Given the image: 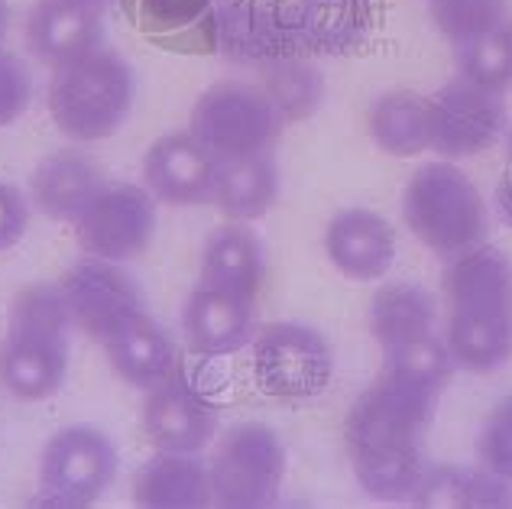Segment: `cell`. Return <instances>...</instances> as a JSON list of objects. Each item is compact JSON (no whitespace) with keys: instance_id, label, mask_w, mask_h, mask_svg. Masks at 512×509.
<instances>
[{"instance_id":"obj_6","label":"cell","mask_w":512,"mask_h":509,"mask_svg":"<svg viewBox=\"0 0 512 509\" xmlns=\"http://www.w3.org/2000/svg\"><path fill=\"white\" fill-rule=\"evenodd\" d=\"M250 367L256 386L266 396L302 403L328 390L334 377V354L321 331L299 321H279L256 334Z\"/></svg>"},{"instance_id":"obj_27","label":"cell","mask_w":512,"mask_h":509,"mask_svg":"<svg viewBox=\"0 0 512 509\" xmlns=\"http://www.w3.org/2000/svg\"><path fill=\"white\" fill-rule=\"evenodd\" d=\"M367 130L373 143L389 156H419L431 150L428 98L419 91H386L367 111Z\"/></svg>"},{"instance_id":"obj_12","label":"cell","mask_w":512,"mask_h":509,"mask_svg":"<svg viewBox=\"0 0 512 509\" xmlns=\"http://www.w3.org/2000/svg\"><path fill=\"white\" fill-rule=\"evenodd\" d=\"M506 130L503 95L467 78H451L428 95V133L438 156H477Z\"/></svg>"},{"instance_id":"obj_5","label":"cell","mask_w":512,"mask_h":509,"mask_svg":"<svg viewBox=\"0 0 512 509\" xmlns=\"http://www.w3.org/2000/svg\"><path fill=\"white\" fill-rule=\"evenodd\" d=\"M282 120L260 88L244 82L211 85L192 107V130L221 159L273 153L282 137Z\"/></svg>"},{"instance_id":"obj_23","label":"cell","mask_w":512,"mask_h":509,"mask_svg":"<svg viewBox=\"0 0 512 509\" xmlns=\"http://www.w3.org/2000/svg\"><path fill=\"white\" fill-rule=\"evenodd\" d=\"M133 497L146 509H198L211 503V474L198 454L163 451L153 454L133 480Z\"/></svg>"},{"instance_id":"obj_36","label":"cell","mask_w":512,"mask_h":509,"mask_svg":"<svg viewBox=\"0 0 512 509\" xmlns=\"http://www.w3.org/2000/svg\"><path fill=\"white\" fill-rule=\"evenodd\" d=\"M30 224V202L17 185L0 182V250L13 247Z\"/></svg>"},{"instance_id":"obj_22","label":"cell","mask_w":512,"mask_h":509,"mask_svg":"<svg viewBox=\"0 0 512 509\" xmlns=\"http://www.w3.org/2000/svg\"><path fill=\"white\" fill-rule=\"evenodd\" d=\"M263 279L266 253L260 237L244 221L211 231V237L205 240V250H201V283L256 302Z\"/></svg>"},{"instance_id":"obj_30","label":"cell","mask_w":512,"mask_h":509,"mask_svg":"<svg viewBox=\"0 0 512 509\" xmlns=\"http://www.w3.org/2000/svg\"><path fill=\"white\" fill-rule=\"evenodd\" d=\"M422 445L409 448H383L354 458L357 484L376 500H406L422 484L425 474Z\"/></svg>"},{"instance_id":"obj_2","label":"cell","mask_w":512,"mask_h":509,"mask_svg":"<svg viewBox=\"0 0 512 509\" xmlns=\"http://www.w3.org/2000/svg\"><path fill=\"white\" fill-rule=\"evenodd\" d=\"M72 312L59 283H36L10 305L7 338L0 344V386L23 403L59 393L69 370Z\"/></svg>"},{"instance_id":"obj_37","label":"cell","mask_w":512,"mask_h":509,"mask_svg":"<svg viewBox=\"0 0 512 509\" xmlns=\"http://www.w3.org/2000/svg\"><path fill=\"white\" fill-rule=\"evenodd\" d=\"M493 205H496V211H500V218L512 227V166L503 172L500 182H496Z\"/></svg>"},{"instance_id":"obj_15","label":"cell","mask_w":512,"mask_h":509,"mask_svg":"<svg viewBox=\"0 0 512 509\" xmlns=\"http://www.w3.org/2000/svg\"><path fill=\"white\" fill-rule=\"evenodd\" d=\"M218 156L192 130L159 137L143 159V182L166 205H205L214 192Z\"/></svg>"},{"instance_id":"obj_13","label":"cell","mask_w":512,"mask_h":509,"mask_svg":"<svg viewBox=\"0 0 512 509\" xmlns=\"http://www.w3.org/2000/svg\"><path fill=\"white\" fill-rule=\"evenodd\" d=\"M156 231V198L133 182L104 185L75 221L78 244L88 257L130 260L146 250Z\"/></svg>"},{"instance_id":"obj_10","label":"cell","mask_w":512,"mask_h":509,"mask_svg":"<svg viewBox=\"0 0 512 509\" xmlns=\"http://www.w3.org/2000/svg\"><path fill=\"white\" fill-rule=\"evenodd\" d=\"M117 474L114 441L91 425H69L56 432L39 458V487L49 503L85 506L111 487Z\"/></svg>"},{"instance_id":"obj_11","label":"cell","mask_w":512,"mask_h":509,"mask_svg":"<svg viewBox=\"0 0 512 509\" xmlns=\"http://www.w3.org/2000/svg\"><path fill=\"white\" fill-rule=\"evenodd\" d=\"M59 286L65 302H69L72 325L101 344L124 328L127 321L146 315L137 279L127 270H120L114 260H78L65 270Z\"/></svg>"},{"instance_id":"obj_24","label":"cell","mask_w":512,"mask_h":509,"mask_svg":"<svg viewBox=\"0 0 512 509\" xmlns=\"http://www.w3.org/2000/svg\"><path fill=\"white\" fill-rule=\"evenodd\" d=\"M279 198V166L273 153L221 159L214 172L211 202L231 221H256Z\"/></svg>"},{"instance_id":"obj_19","label":"cell","mask_w":512,"mask_h":509,"mask_svg":"<svg viewBox=\"0 0 512 509\" xmlns=\"http://www.w3.org/2000/svg\"><path fill=\"white\" fill-rule=\"evenodd\" d=\"M104 185V172L88 153L56 150L33 169L30 198L46 218L75 224Z\"/></svg>"},{"instance_id":"obj_14","label":"cell","mask_w":512,"mask_h":509,"mask_svg":"<svg viewBox=\"0 0 512 509\" xmlns=\"http://www.w3.org/2000/svg\"><path fill=\"white\" fill-rule=\"evenodd\" d=\"M218 403L185 370L172 373L166 383L146 393L143 432L163 451L198 454L218 432Z\"/></svg>"},{"instance_id":"obj_7","label":"cell","mask_w":512,"mask_h":509,"mask_svg":"<svg viewBox=\"0 0 512 509\" xmlns=\"http://www.w3.org/2000/svg\"><path fill=\"white\" fill-rule=\"evenodd\" d=\"M211 493L221 506H266L279 497L282 480H286V448L282 438L269 425L244 422L214 448L208 464Z\"/></svg>"},{"instance_id":"obj_20","label":"cell","mask_w":512,"mask_h":509,"mask_svg":"<svg viewBox=\"0 0 512 509\" xmlns=\"http://www.w3.org/2000/svg\"><path fill=\"white\" fill-rule=\"evenodd\" d=\"M104 351L117 377L143 393L156 390L159 383L182 370V351L175 347L172 334L150 315L127 321L104 341Z\"/></svg>"},{"instance_id":"obj_1","label":"cell","mask_w":512,"mask_h":509,"mask_svg":"<svg viewBox=\"0 0 512 509\" xmlns=\"http://www.w3.org/2000/svg\"><path fill=\"white\" fill-rule=\"evenodd\" d=\"M448 334L457 367L493 373L512 360V260L493 244H477L448 260L441 276Z\"/></svg>"},{"instance_id":"obj_17","label":"cell","mask_w":512,"mask_h":509,"mask_svg":"<svg viewBox=\"0 0 512 509\" xmlns=\"http://www.w3.org/2000/svg\"><path fill=\"white\" fill-rule=\"evenodd\" d=\"M325 250L334 270L354 283H376L396 260V234L383 214L344 208L325 227Z\"/></svg>"},{"instance_id":"obj_38","label":"cell","mask_w":512,"mask_h":509,"mask_svg":"<svg viewBox=\"0 0 512 509\" xmlns=\"http://www.w3.org/2000/svg\"><path fill=\"white\" fill-rule=\"evenodd\" d=\"M7 26H10V10H7V0H0V39L7 36Z\"/></svg>"},{"instance_id":"obj_28","label":"cell","mask_w":512,"mask_h":509,"mask_svg":"<svg viewBox=\"0 0 512 509\" xmlns=\"http://www.w3.org/2000/svg\"><path fill=\"white\" fill-rule=\"evenodd\" d=\"M260 91L273 104L282 124H299V120L312 117L325 101V75L312 62L279 59L266 65Z\"/></svg>"},{"instance_id":"obj_39","label":"cell","mask_w":512,"mask_h":509,"mask_svg":"<svg viewBox=\"0 0 512 509\" xmlns=\"http://www.w3.org/2000/svg\"><path fill=\"white\" fill-rule=\"evenodd\" d=\"M72 4H85V7H94V10H104L111 0H72Z\"/></svg>"},{"instance_id":"obj_9","label":"cell","mask_w":512,"mask_h":509,"mask_svg":"<svg viewBox=\"0 0 512 509\" xmlns=\"http://www.w3.org/2000/svg\"><path fill=\"white\" fill-rule=\"evenodd\" d=\"M435 403L438 396L409 390V386L389 380L383 373L354 399V406L347 412L344 438L350 458L383 448L422 445L431 422H435Z\"/></svg>"},{"instance_id":"obj_35","label":"cell","mask_w":512,"mask_h":509,"mask_svg":"<svg viewBox=\"0 0 512 509\" xmlns=\"http://www.w3.org/2000/svg\"><path fill=\"white\" fill-rule=\"evenodd\" d=\"M33 78L13 52H0V127L13 124L30 107Z\"/></svg>"},{"instance_id":"obj_26","label":"cell","mask_w":512,"mask_h":509,"mask_svg":"<svg viewBox=\"0 0 512 509\" xmlns=\"http://www.w3.org/2000/svg\"><path fill=\"white\" fill-rule=\"evenodd\" d=\"M438 302L419 283H386L370 302V334L386 351L435 331Z\"/></svg>"},{"instance_id":"obj_34","label":"cell","mask_w":512,"mask_h":509,"mask_svg":"<svg viewBox=\"0 0 512 509\" xmlns=\"http://www.w3.org/2000/svg\"><path fill=\"white\" fill-rule=\"evenodd\" d=\"M214 0H140V17L150 30L175 33L208 17Z\"/></svg>"},{"instance_id":"obj_21","label":"cell","mask_w":512,"mask_h":509,"mask_svg":"<svg viewBox=\"0 0 512 509\" xmlns=\"http://www.w3.org/2000/svg\"><path fill=\"white\" fill-rule=\"evenodd\" d=\"M299 49L318 56H347L367 43L373 0H289Z\"/></svg>"},{"instance_id":"obj_40","label":"cell","mask_w":512,"mask_h":509,"mask_svg":"<svg viewBox=\"0 0 512 509\" xmlns=\"http://www.w3.org/2000/svg\"><path fill=\"white\" fill-rule=\"evenodd\" d=\"M506 156H509V166H512V127L506 130Z\"/></svg>"},{"instance_id":"obj_18","label":"cell","mask_w":512,"mask_h":509,"mask_svg":"<svg viewBox=\"0 0 512 509\" xmlns=\"http://www.w3.org/2000/svg\"><path fill=\"white\" fill-rule=\"evenodd\" d=\"M185 338L198 357H224L253 338V299L201 283L182 312Z\"/></svg>"},{"instance_id":"obj_8","label":"cell","mask_w":512,"mask_h":509,"mask_svg":"<svg viewBox=\"0 0 512 509\" xmlns=\"http://www.w3.org/2000/svg\"><path fill=\"white\" fill-rule=\"evenodd\" d=\"M205 39L234 65H273L299 49L289 0H214Z\"/></svg>"},{"instance_id":"obj_33","label":"cell","mask_w":512,"mask_h":509,"mask_svg":"<svg viewBox=\"0 0 512 509\" xmlns=\"http://www.w3.org/2000/svg\"><path fill=\"white\" fill-rule=\"evenodd\" d=\"M480 464L512 484V393L493 406L477 438Z\"/></svg>"},{"instance_id":"obj_32","label":"cell","mask_w":512,"mask_h":509,"mask_svg":"<svg viewBox=\"0 0 512 509\" xmlns=\"http://www.w3.org/2000/svg\"><path fill=\"white\" fill-rule=\"evenodd\" d=\"M431 23L448 43L464 46L506 20V0H428Z\"/></svg>"},{"instance_id":"obj_16","label":"cell","mask_w":512,"mask_h":509,"mask_svg":"<svg viewBox=\"0 0 512 509\" xmlns=\"http://www.w3.org/2000/svg\"><path fill=\"white\" fill-rule=\"evenodd\" d=\"M104 43L101 10L72 4V0H36L26 17V49L49 65L62 69L98 52Z\"/></svg>"},{"instance_id":"obj_29","label":"cell","mask_w":512,"mask_h":509,"mask_svg":"<svg viewBox=\"0 0 512 509\" xmlns=\"http://www.w3.org/2000/svg\"><path fill=\"white\" fill-rule=\"evenodd\" d=\"M454 367L457 364L451 357L448 341L431 331V334H425V338H415V341L393 347V351H386L383 373L389 380L409 386V390L441 396V390L451 380Z\"/></svg>"},{"instance_id":"obj_4","label":"cell","mask_w":512,"mask_h":509,"mask_svg":"<svg viewBox=\"0 0 512 509\" xmlns=\"http://www.w3.org/2000/svg\"><path fill=\"white\" fill-rule=\"evenodd\" d=\"M137 78L124 56L114 49H98L49 78V114L56 127L72 140L94 143L104 140L124 124Z\"/></svg>"},{"instance_id":"obj_3","label":"cell","mask_w":512,"mask_h":509,"mask_svg":"<svg viewBox=\"0 0 512 509\" xmlns=\"http://www.w3.org/2000/svg\"><path fill=\"white\" fill-rule=\"evenodd\" d=\"M402 218L419 244L435 257L454 260L457 253L487 240V202L474 179L451 163H425L415 169L402 192Z\"/></svg>"},{"instance_id":"obj_25","label":"cell","mask_w":512,"mask_h":509,"mask_svg":"<svg viewBox=\"0 0 512 509\" xmlns=\"http://www.w3.org/2000/svg\"><path fill=\"white\" fill-rule=\"evenodd\" d=\"M422 509H496L512 506V484L487 467H457V464H438L425 467L422 484L409 497Z\"/></svg>"},{"instance_id":"obj_31","label":"cell","mask_w":512,"mask_h":509,"mask_svg":"<svg viewBox=\"0 0 512 509\" xmlns=\"http://www.w3.org/2000/svg\"><path fill=\"white\" fill-rule=\"evenodd\" d=\"M454 62L467 82L496 91V95H506L512 88V20L506 17L483 36L457 46Z\"/></svg>"}]
</instances>
